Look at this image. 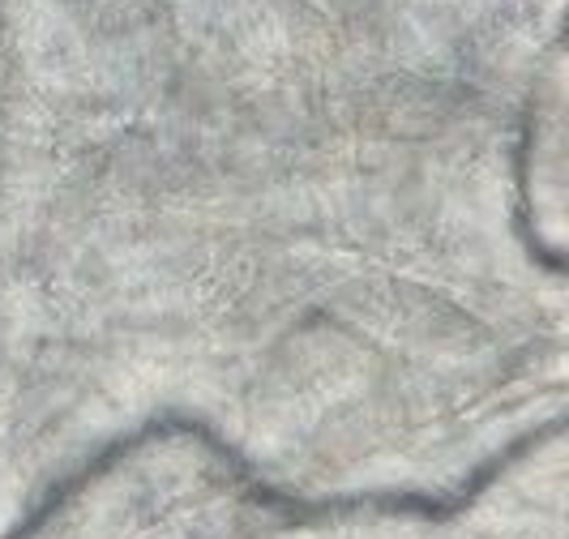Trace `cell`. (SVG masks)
Returning <instances> with one entry per match:
<instances>
[{"mask_svg":"<svg viewBox=\"0 0 569 539\" xmlns=\"http://www.w3.org/2000/svg\"><path fill=\"white\" fill-rule=\"evenodd\" d=\"M171 432H189V437H198V441H206L214 455L223 458L231 467V476L240 480V488H249V497L253 501H261V506H270V510L287 513V518H296V522H317V518H335V513H420V518H455V513H462L480 492H485L488 483L497 480L501 471H510L518 458L527 455V450H536L540 441H548L552 432H561V420H548L543 428H536V432H522L518 441H513L506 455H497L492 462H485L476 476H471V483L462 488V492H455V497H425V492H356V497H321V501H305V497H287V492H279L274 483H266L261 476H257L253 467L244 462V458L231 450L228 441L214 432V428L206 425V420H193V416H176V411H168V416H154V420H146L138 432H129V437H116L112 446H103L99 455L86 462L82 471H73L69 480H60L48 497H43V506L30 513L22 527H13L4 539H30L34 531H43L52 518H57V510L64 506V501H73L82 488H90V483L99 480V476H108L120 458L138 455L142 446H150V441H159V437H171Z\"/></svg>","mask_w":569,"mask_h":539,"instance_id":"6da1fadb","label":"cell"}]
</instances>
